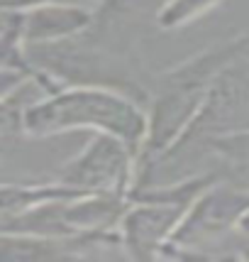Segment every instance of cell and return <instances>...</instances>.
<instances>
[{"mask_svg":"<svg viewBox=\"0 0 249 262\" xmlns=\"http://www.w3.org/2000/svg\"><path fill=\"white\" fill-rule=\"evenodd\" d=\"M79 194L130 196L137 182V149L108 133H91L88 142L66 160L54 177Z\"/></svg>","mask_w":249,"mask_h":262,"instance_id":"cell-3","label":"cell"},{"mask_svg":"<svg viewBox=\"0 0 249 262\" xmlns=\"http://www.w3.org/2000/svg\"><path fill=\"white\" fill-rule=\"evenodd\" d=\"M93 20V5L49 3L20 10V32L24 47L52 45L88 30Z\"/></svg>","mask_w":249,"mask_h":262,"instance_id":"cell-4","label":"cell"},{"mask_svg":"<svg viewBox=\"0 0 249 262\" xmlns=\"http://www.w3.org/2000/svg\"><path fill=\"white\" fill-rule=\"evenodd\" d=\"M198 182L173 186H139L130 191V204L117 223L120 250L127 257L149 260L159 257L169 248L173 230L179 228Z\"/></svg>","mask_w":249,"mask_h":262,"instance_id":"cell-2","label":"cell"},{"mask_svg":"<svg viewBox=\"0 0 249 262\" xmlns=\"http://www.w3.org/2000/svg\"><path fill=\"white\" fill-rule=\"evenodd\" d=\"M210 5H215V0H164L159 5L154 20H157L159 30H179L186 23L195 20Z\"/></svg>","mask_w":249,"mask_h":262,"instance_id":"cell-5","label":"cell"},{"mask_svg":"<svg viewBox=\"0 0 249 262\" xmlns=\"http://www.w3.org/2000/svg\"><path fill=\"white\" fill-rule=\"evenodd\" d=\"M49 3H73V5H95L98 0H0V10H27Z\"/></svg>","mask_w":249,"mask_h":262,"instance_id":"cell-6","label":"cell"},{"mask_svg":"<svg viewBox=\"0 0 249 262\" xmlns=\"http://www.w3.org/2000/svg\"><path fill=\"white\" fill-rule=\"evenodd\" d=\"M144 105L115 89L66 83L32 101L22 113V135L54 137L66 133H108L139 149L144 137Z\"/></svg>","mask_w":249,"mask_h":262,"instance_id":"cell-1","label":"cell"}]
</instances>
